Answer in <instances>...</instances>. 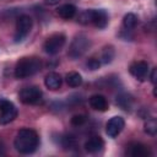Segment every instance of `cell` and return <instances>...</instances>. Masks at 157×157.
<instances>
[{
	"instance_id": "cell-1",
	"label": "cell",
	"mask_w": 157,
	"mask_h": 157,
	"mask_svg": "<svg viewBox=\"0 0 157 157\" xmlns=\"http://www.w3.org/2000/svg\"><path fill=\"white\" fill-rule=\"evenodd\" d=\"M13 146L22 155L33 153L39 146V136L32 129H21L15 137Z\"/></svg>"
},
{
	"instance_id": "cell-2",
	"label": "cell",
	"mask_w": 157,
	"mask_h": 157,
	"mask_svg": "<svg viewBox=\"0 0 157 157\" xmlns=\"http://www.w3.org/2000/svg\"><path fill=\"white\" fill-rule=\"evenodd\" d=\"M42 60L37 56H25L21 58L15 67V77L16 78H27L37 72L40 71L42 69Z\"/></svg>"
},
{
	"instance_id": "cell-3",
	"label": "cell",
	"mask_w": 157,
	"mask_h": 157,
	"mask_svg": "<svg viewBox=\"0 0 157 157\" xmlns=\"http://www.w3.org/2000/svg\"><path fill=\"white\" fill-rule=\"evenodd\" d=\"M91 47V40L86 34H77L74 40L71 42V45L69 48L67 55L71 59H77L81 58Z\"/></svg>"
},
{
	"instance_id": "cell-4",
	"label": "cell",
	"mask_w": 157,
	"mask_h": 157,
	"mask_svg": "<svg viewBox=\"0 0 157 157\" xmlns=\"http://www.w3.org/2000/svg\"><path fill=\"white\" fill-rule=\"evenodd\" d=\"M32 18L28 15H22L17 18L16 21V31H15V36H13V40L16 43L22 42L31 32L32 29Z\"/></svg>"
},
{
	"instance_id": "cell-5",
	"label": "cell",
	"mask_w": 157,
	"mask_h": 157,
	"mask_svg": "<svg viewBox=\"0 0 157 157\" xmlns=\"http://www.w3.org/2000/svg\"><path fill=\"white\" fill-rule=\"evenodd\" d=\"M65 42H66V37L64 33H54L50 37H48V39L44 42L43 49L47 54L54 55L61 50Z\"/></svg>"
},
{
	"instance_id": "cell-6",
	"label": "cell",
	"mask_w": 157,
	"mask_h": 157,
	"mask_svg": "<svg viewBox=\"0 0 157 157\" xmlns=\"http://www.w3.org/2000/svg\"><path fill=\"white\" fill-rule=\"evenodd\" d=\"M42 91L37 86H28L20 91L18 97L20 101L25 104H37L42 101Z\"/></svg>"
},
{
	"instance_id": "cell-7",
	"label": "cell",
	"mask_w": 157,
	"mask_h": 157,
	"mask_svg": "<svg viewBox=\"0 0 157 157\" xmlns=\"http://www.w3.org/2000/svg\"><path fill=\"white\" fill-rule=\"evenodd\" d=\"M17 117V108L10 101H0V125H5L15 120Z\"/></svg>"
},
{
	"instance_id": "cell-8",
	"label": "cell",
	"mask_w": 157,
	"mask_h": 157,
	"mask_svg": "<svg viewBox=\"0 0 157 157\" xmlns=\"http://www.w3.org/2000/svg\"><path fill=\"white\" fill-rule=\"evenodd\" d=\"M125 126V121L121 117H113L105 125V132L109 137H117Z\"/></svg>"
},
{
	"instance_id": "cell-9",
	"label": "cell",
	"mask_w": 157,
	"mask_h": 157,
	"mask_svg": "<svg viewBox=\"0 0 157 157\" xmlns=\"http://www.w3.org/2000/svg\"><path fill=\"white\" fill-rule=\"evenodd\" d=\"M130 74L139 81H145L148 75V64L146 61H135L129 67Z\"/></svg>"
},
{
	"instance_id": "cell-10",
	"label": "cell",
	"mask_w": 157,
	"mask_h": 157,
	"mask_svg": "<svg viewBox=\"0 0 157 157\" xmlns=\"http://www.w3.org/2000/svg\"><path fill=\"white\" fill-rule=\"evenodd\" d=\"M91 23L97 28H104L108 25V13L104 10H93L91 9Z\"/></svg>"
},
{
	"instance_id": "cell-11",
	"label": "cell",
	"mask_w": 157,
	"mask_h": 157,
	"mask_svg": "<svg viewBox=\"0 0 157 157\" xmlns=\"http://www.w3.org/2000/svg\"><path fill=\"white\" fill-rule=\"evenodd\" d=\"M128 155L132 156V157H145V156H150L151 155V151L150 148L144 145V144H140V142H132L128 146V150H126Z\"/></svg>"
},
{
	"instance_id": "cell-12",
	"label": "cell",
	"mask_w": 157,
	"mask_h": 157,
	"mask_svg": "<svg viewBox=\"0 0 157 157\" xmlns=\"http://www.w3.org/2000/svg\"><path fill=\"white\" fill-rule=\"evenodd\" d=\"M104 147V141L101 136H92L85 142V150L90 153H97Z\"/></svg>"
},
{
	"instance_id": "cell-13",
	"label": "cell",
	"mask_w": 157,
	"mask_h": 157,
	"mask_svg": "<svg viewBox=\"0 0 157 157\" xmlns=\"http://www.w3.org/2000/svg\"><path fill=\"white\" fill-rule=\"evenodd\" d=\"M90 105L98 112H105L108 109V101L102 94H93L90 97Z\"/></svg>"
},
{
	"instance_id": "cell-14",
	"label": "cell",
	"mask_w": 157,
	"mask_h": 157,
	"mask_svg": "<svg viewBox=\"0 0 157 157\" xmlns=\"http://www.w3.org/2000/svg\"><path fill=\"white\" fill-rule=\"evenodd\" d=\"M61 82H63V78L61 76L58 74V72H49L45 78H44V85L47 88L52 90V91H55L58 90L60 86H61Z\"/></svg>"
},
{
	"instance_id": "cell-15",
	"label": "cell",
	"mask_w": 157,
	"mask_h": 157,
	"mask_svg": "<svg viewBox=\"0 0 157 157\" xmlns=\"http://www.w3.org/2000/svg\"><path fill=\"white\" fill-rule=\"evenodd\" d=\"M75 13H76V7L72 4H65L58 9V15L64 20L72 18L75 16Z\"/></svg>"
},
{
	"instance_id": "cell-16",
	"label": "cell",
	"mask_w": 157,
	"mask_h": 157,
	"mask_svg": "<svg viewBox=\"0 0 157 157\" xmlns=\"http://www.w3.org/2000/svg\"><path fill=\"white\" fill-rule=\"evenodd\" d=\"M66 83L70 86V87H78L81 86L82 83V77L78 72H75V71H71L66 75Z\"/></svg>"
},
{
	"instance_id": "cell-17",
	"label": "cell",
	"mask_w": 157,
	"mask_h": 157,
	"mask_svg": "<svg viewBox=\"0 0 157 157\" xmlns=\"http://www.w3.org/2000/svg\"><path fill=\"white\" fill-rule=\"evenodd\" d=\"M117 104H118L121 109H124V110H129V109L131 108L132 99H131L130 96L123 93V94H119V96L117 97Z\"/></svg>"
},
{
	"instance_id": "cell-18",
	"label": "cell",
	"mask_w": 157,
	"mask_h": 157,
	"mask_svg": "<svg viewBox=\"0 0 157 157\" xmlns=\"http://www.w3.org/2000/svg\"><path fill=\"white\" fill-rule=\"evenodd\" d=\"M137 25V17L134 15V13H126L123 18V26L125 29L128 31H131L135 28V26Z\"/></svg>"
},
{
	"instance_id": "cell-19",
	"label": "cell",
	"mask_w": 157,
	"mask_h": 157,
	"mask_svg": "<svg viewBox=\"0 0 157 157\" xmlns=\"http://www.w3.org/2000/svg\"><path fill=\"white\" fill-rule=\"evenodd\" d=\"M114 55H115L114 48H113L112 45H108V47H105V48L103 49V52H102V56H101V60H102V63H103V64H109V63L113 60Z\"/></svg>"
},
{
	"instance_id": "cell-20",
	"label": "cell",
	"mask_w": 157,
	"mask_h": 157,
	"mask_svg": "<svg viewBox=\"0 0 157 157\" xmlns=\"http://www.w3.org/2000/svg\"><path fill=\"white\" fill-rule=\"evenodd\" d=\"M144 130L148 135H152V136L156 135V132H157V121H156V119L155 118L147 119V121L144 125Z\"/></svg>"
},
{
	"instance_id": "cell-21",
	"label": "cell",
	"mask_w": 157,
	"mask_h": 157,
	"mask_svg": "<svg viewBox=\"0 0 157 157\" xmlns=\"http://www.w3.org/2000/svg\"><path fill=\"white\" fill-rule=\"evenodd\" d=\"M77 21L81 23V25H88L91 23V9L90 10H85L83 12L80 13Z\"/></svg>"
},
{
	"instance_id": "cell-22",
	"label": "cell",
	"mask_w": 157,
	"mask_h": 157,
	"mask_svg": "<svg viewBox=\"0 0 157 157\" xmlns=\"http://www.w3.org/2000/svg\"><path fill=\"white\" fill-rule=\"evenodd\" d=\"M87 121V117L83 114H76L71 118V124L74 126H81Z\"/></svg>"
},
{
	"instance_id": "cell-23",
	"label": "cell",
	"mask_w": 157,
	"mask_h": 157,
	"mask_svg": "<svg viewBox=\"0 0 157 157\" xmlns=\"http://www.w3.org/2000/svg\"><path fill=\"white\" fill-rule=\"evenodd\" d=\"M99 66H101V60H99V59H96V58L88 59V61H87V67H88L90 70H97Z\"/></svg>"
},
{
	"instance_id": "cell-24",
	"label": "cell",
	"mask_w": 157,
	"mask_h": 157,
	"mask_svg": "<svg viewBox=\"0 0 157 157\" xmlns=\"http://www.w3.org/2000/svg\"><path fill=\"white\" fill-rule=\"evenodd\" d=\"M150 78H151V82L155 85V83H156V81H157V69H156V67H155V69H152Z\"/></svg>"
},
{
	"instance_id": "cell-25",
	"label": "cell",
	"mask_w": 157,
	"mask_h": 157,
	"mask_svg": "<svg viewBox=\"0 0 157 157\" xmlns=\"http://www.w3.org/2000/svg\"><path fill=\"white\" fill-rule=\"evenodd\" d=\"M59 2H60V0H44V4H45V5H49V6L58 5Z\"/></svg>"
},
{
	"instance_id": "cell-26",
	"label": "cell",
	"mask_w": 157,
	"mask_h": 157,
	"mask_svg": "<svg viewBox=\"0 0 157 157\" xmlns=\"http://www.w3.org/2000/svg\"><path fill=\"white\" fill-rule=\"evenodd\" d=\"M0 155H4V146H2V144H0Z\"/></svg>"
}]
</instances>
